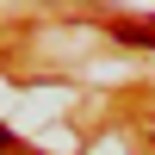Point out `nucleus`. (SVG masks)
I'll return each mask as SVG.
<instances>
[{"instance_id":"nucleus-1","label":"nucleus","mask_w":155,"mask_h":155,"mask_svg":"<svg viewBox=\"0 0 155 155\" xmlns=\"http://www.w3.org/2000/svg\"><path fill=\"white\" fill-rule=\"evenodd\" d=\"M112 31H118L124 44H155V19H124V25H112Z\"/></svg>"},{"instance_id":"nucleus-2","label":"nucleus","mask_w":155,"mask_h":155,"mask_svg":"<svg viewBox=\"0 0 155 155\" xmlns=\"http://www.w3.org/2000/svg\"><path fill=\"white\" fill-rule=\"evenodd\" d=\"M6 149H12V137H6V124H0V155H6Z\"/></svg>"}]
</instances>
